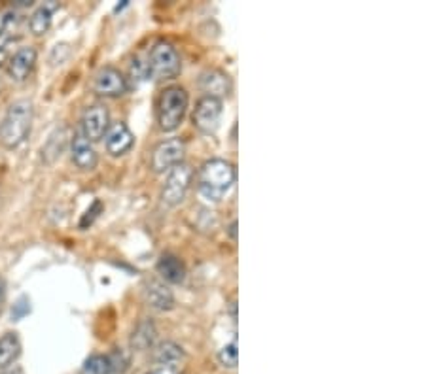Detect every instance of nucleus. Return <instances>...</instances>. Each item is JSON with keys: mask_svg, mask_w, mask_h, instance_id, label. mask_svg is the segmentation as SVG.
<instances>
[{"mask_svg": "<svg viewBox=\"0 0 426 374\" xmlns=\"http://www.w3.org/2000/svg\"><path fill=\"white\" fill-rule=\"evenodd\" d=\"M237 180L235 164L226 159H209L199 169L197 187L207 200H222Z\"/></svg>", "mask_w": 426, "mask_h": 374, "instance_id": "f257e3e1", "label": "nucleus"}, {"mask_svg": "<svg viewBox=\"0 0 426 374\" xmlns=\"http://www.w3.org/2000/svg\"><path fill=\"white\" fill-rule=\"evenodd\" d=\"M33 115L34 108L31 101L19 98V101L11 102L8 112L2 118V123H0V144L8 149H16L21 146L31 132Z\"/></svg>", "mask_w": 426, "mask_h": 374, "instance_id": "f03ea898", "label": "nucleus"}, {"mask_svg": "<svg viewBox=\"0 0 426 374\" xmlns=\"http://www.w3.org/2000/svg\"><path fill=\"white\" fill-rule=\"evenodd\" d=\"M190 96L180 85H169L161 91L158 101V123L165 132H173L180 127L187 112Z\"/></svg>", "mask_w": 426, "mask_h": 374, "instance_id": "7ed1b4c3", "label": "nucleus"}, {"mask_svg": "<svg viewBox=\"0 0 426 374\" xmlns=\"http://www.w3.org/2000/svg\"><path fill=\"white\" fill-rule=\"evenodd\" d=\"M180 55L175 45L163 42V40L153 45L150 51V59H148L150 76H155L159 79H173L180 74Z\"/></svg>", "mask_w": 426, "mask_h": 374, "instance_id": "20e7f679", "label": "nucleus"}, {"mask_svg": "<svg viewBox=\"0 0 426 374\" xmlns=\"http://www.w3.org/2000/svg\"><path fill=\"white\" fill-rule=\"evenodd\" d=\"M193 181V169L187 163L182 161L169 170L165 186L161 189V203L165 206H178L186 198V193Z\"/></svg>", "mask_w": 426, "mask_h": 374, "instance_id": "39448f33", "label": "nucleus"}, {"mask_svg": "<svg viewBox=\"0 0 426 374\" xmlns=\"http://www.w3.org/2000/svg\"><path fill=\"white\" fill-rule=\"evenodd\" d=\"M184 153H186V144L180 138H169V140L159 142L158 146L153 147L150 166L155 174L169 172L173 166L182 163Z\"/></svg>", "mask_w": 426, "mask_h": 374, "instance_id": "423d86ee", "label": "nucleus"}, {"mask_svg": "<svg viewBox=\"0 0 426 374\" xmlns=\"http://www.w3.org/2000/svg\"><path fill=\"white\" fill-rule=\"evenodd\" d=\"M110 127V113L104 104H91L84 110L80 119V135L87 142H99Z\"/></svg>", "mask_w": 426, "mask_h": 374, "instance_id": "0eeeda50", "label": "nucleus"}, {"mask_svg": "<svg viewBox=\"0 0 426 374\" xmlns=\"http://www.w3.org/2000/svg\"><path fill=\"white\" fill-rule=\"evenodd\" d=\"M222 118V101L214 96H203L199 98L197 106L193 110V125L199 132L212 135L218 129Z\"/></svg>", "mask_w": 426, "mask_h": 374, "instance_id": "6e6552de", "label": "nucleus"}, {"mask_svg": "<svg viewBox=\"0 0 426 374\" xmlns=\"http://www.w3.org/2000/svg\"><path fill=\"white\" fill-rule=\"evenodd\" d=\"M129 89L127 78L119 72L118 68L104 67L95 74L93 79V91L99 96H106V98H116L121 96L125 91Z\"/></svg>", "mask_w": 426, "mask_h": 374, "instance_id": "1a4fd4ad", "label": "nucleus"}, {"mask_svg": "<svg viewBox=\"0 0 426 374\" xmlns=\"http://www.w3.org/2000/svg\"><path fill=\"white\" fill-rule=\"evenodd\" d=\"M133 144H135V136H133L127 125L119 121V123H114L108 127L106 135H104V146H106V152L112 157L125 155L133 147Z\"/></svg>", "mask_w": 426, "mask_h": 374, "instance_id": "9d476101", "label": "nucleus"}, {"mask_svg": "<svg viewBox=\"0 0 426 374\" xmlns=\"http://www.w3.org/2000/svg\"><path fill=\"white\" fill-rule=\"evenodd\" d=\"M36 50L33 45H25L13 53L10 64H8V74L13 81H25L31 76L34 64H36Z\"/></svg>", "mask_w": 426, "mask_h": 374, "instance_id": "9b49d317", "label": "nucleus"}, {"mask_svg": "<svg viewBox=\"0 0 426 374\" xmlns=\"http://www.w3.org/2000/svg\"><path fill=\"white\" fill-rule=\"evenodd\" d=\"M70 157H72V163L82 170H93L99 163V155L93 144L85 140L80 132L74 135L70 142Z\"/></svg>", "mask_w": 426, "mask_h": 374, "instance_id": "f8f14e48", "label": "nucleus"}, {"mask_svg": "<svg viewBox=\"0 0 426 374\" xmlns=\"http://www.w3.org/2000/svg\"><path fill=\"white\" fill-rule=\"evenodd\" d=\"M199 85H201V89L207 93L204 96H214V98H220L222 96L229 95V91H231V79L227 76L226 72H222V70H204L201 74V78H199Z\"/></svg>", "mask_w": 426, "mask_h": 374, "instance_id": "ddd939ff", "label": "nucleus"}, {"mask_svg": "<svg viewBox=\"0 0 426 374\" xmlns=\"http://www.w3.org/2000/svg\"><path fill=\"white\" fill-rule=\"evenodd\" d=\"M146 300L148 305L159 312L170 310L175 306V295L169 289V285L159 280H152L146 285Z\"/></svg>", "mask_w": 426, "mask_h": 374, "instance_id": "4468645a", "label": "nucleus"}, {"mask_svg": "<svg viewBox=\"0 0 426 374\" xmlns=\"http://www.w3.org/2000/svg\"><path fill=\"white\" fill-rule=\"evenodd\" d=\"M158 272L167 283H182L186 278V265L182 263L180 257L163 254L158 261Z\"/></svg>", "mask_w": 426, "mask_h": 374, "instance_id": "2eb2a0df", "label": "nucleus"}, {"mask_svg": "<svg viewBox=\"0 0 426 374\" xmlns=\"http://www.w3.org/2000/svg\"><path fill=\"white\" fill-rule=\"evenodd\" d=\"M59 2L57 0H50V2H45L38 8V10L34 11L31 19H28V28H31V33L34 36H44L51 27V17L59 10Z\"/></svg>", "mask_w": 426, "mask_h": 374, "instance_id": "dca6fc26", "label": "nucleus"}, {"mask_svg": "<svg viewBox=\"0 0 426 374\" xmlns=\"http://www.w3.org/2000/svg\"><path fill=\"white\" fill-rule=\"evenodd\" d=\"M21 356V340L17 333H6L0 336V373L10 368Z\"/></svg>", "mask_w": 426, "mask_h": 374, "instance_id": "f3484780", "label": "nucleus"}, {"mask_svg": "<svg viewBox=\"0 0 426 374\" xmlns=\"http://www.w3.org/2000/svg\"><path fill=\"white\" fill-rule=\"evenodd\" d=\"M184 350L176 342H161V344L153 350V359L158 365H163V367H178L182 361H184Z\"/></svg>", "mask_w": 426, "mask_h": 374, "instance_id": "a211bd4d", "label": "nucleus"}, {"mask_svg": "<svg viewBox=\"0 0 426 374\" xmlns=\"http://www.w3.org/2000/svg\"><path fill=\"white\" fill-rule=\"evenodd\" d=\"M155 334H158V331H155L152 319H142L131 334V346L138 351L148 350V348H152Z\"/></svg>", "mask_w": 426, "mask_h": 374, "instance_id": "6ab92c4d", "label": "nucleus"}, {"mask_svg": "<svg viewBox=\"0 0 426 374\" xmlns=\"http://www.w3.org/2000/svg\"><path fill=\"white\" fill-rule=\"evenodd\" d=\"M67 146V129H61L50 136V140L42 147V159L45 163H53L57 157H61V152Z\"/></svg>", "mask_w": 426, "mask_h": 374, "instance_id": "aec40b11", "label": "nucleus"}, {"mask_svg": "<svg viewBox=\"0 0 426 374\" xmlns=\"http://www.w3.org/2000/svg\"><path fill=\"white\" fill-rule=\"evenodd\" d=\"M80 374H114L112 361L108 356H91Z\"/></svg>", "mask_w": 426, "mask_h": 374, "instance_id": "412c9836", "label": "nucleus"}, {"mask_svg": "<svg viewBox=\"0 0 426 374\" xmlns=\"http://www.w3.org/2000/svg\"><path fill=\"white\" fill-rule=\"evenodd\" d=\"M218 361L224 365L226 368H235L239 363V351H237V344L231 342V344H226L218 351Z\"/></svg>", "mask_w": 426, "mask_h": 374, "instance_id": "4be33fe9", "label": "nucleus"}, {"mask_svg": "<svg viewBox=\"0 0 426 374\" xmlns=\"http://www.w3.org/2000/svg\"><path fill=\"white\" fill-rule=\"evenodd\" d=\"M110 361H112V368H114V374H119V373H125L127 370V367H129V357H127V353H125L124 350H116L110 353Z\"/></svg>", "mask_w": 426, "mask_h": 374, "instance_id": "5701e85b", "label": "nucleus"}, {"mask_svg": "<svg viewBox=\"0 0 426 374\" xmlns=\"http://www.w3.org/2000/svg\"><path fill=\"white\" fill-rule=\"evenodd\" d=\"M131 78L138 79V81H144V79L150 78V70H148V62H142L141 59H133L131 62Z\"/></svg>", "mask_w": 426, "mask_h": 374, "instance_id": "b1692460", "label": "nucleus"}, {"mask_svg": "<svg viewBox=\"0 0 426 374\" xmlns=\"http://www.w3.org/2000/svg\"><path fill=\"white\" fill-rule=\"evenodd\" d=\"M101 210H102V203L101 200H95V203L91 204L89 208H87V212L84 214L82 221H80V227H82V229H87V225H91V223L95 221V217L99 215Z\"/></svg>", "mask_w": 426, "mask_h": 374, "instance_id": "393cba45", "label": "nucleus"}, {"mask_svg": "<svg viewBox=\"0 0 426 374\" xmlns=\"http://www.w3.org/2000/svg\"><path fill=\"white\" fill-rule=\"evenodd\" d=\"M27 312H28V302L25 297H21V299L17 300V305L13 306V310H11V317H13V319H21Z\"/></svg>", "mask_w": 426, "mask_h": 374, "instance_id": "a878e982", "label": "nucleus"}, {"mask_svg": "<svg viewBox=\"0 0 426 374\" xmlns=\"http://www.w3.org/2000/svg\"><path fill=\"white\" fill-rule=\"evenodd\" d=\"M146 374H180V367H163V365H159V367L152 368Z\"/></svg>", "mask_w": 426, "mask_h": 374, "instance_id": "bb28decb", "label": "nucleus"}, {"mask_svg": "<svg viewBox=\"0 0 426 374\" xmlns=\"http://www.w3.org/2000/svg\"><path fill=\"white\" fill-rule=\"evenodd\" d=\"M227 234L231 237V240H237V220H233L231 225L227 227Z\"/></svg>", "mask_w": 426, "mask_h": 374, "instance_id": "cd10ccee", "label": "nucleus"}, {"mask_svg": "<svg viewBox=\"0 0 426 374\" xmlns=\"http://www.w3.org/2000/svg\"><path fill=\"white\" fill-rule=\"evenodd\" d=\"M4 297H6V283L4 280H2V276H0V302L4 300Z\"/></svg>", "mask_w": 426, "mask_h": 374, "instance_id": "c85d7f7f", "label": "nucleus"}, {"mask_svg": "<svg viewBox=\"0 0 426 374\" xmlns=\"http://www.w3.org/2000/svg\"><path fill=\"white\" fill-rule=\"evenodd\" d=\"M0 374H23V370L19 367H16V368H6V370H2V373Z\"/></svg>", "mask_w": 426, "mask_h": 374, "instance_id": "c756f323", "label": "nucleus"}, {"mask_svg": "<svg viewBox=\"0 0 426 374\" xmlns=\"http://www.w3.org/2000/svg\"><path fill=\"white\" fill-rule=\"evenodd\" d=\"M6 59V45H0V64Z\"/></svg>", "mask_w": 426, "mask_h": 374, "instance_id": "7c9ffc66", "label": "nucleus"}]
</instances>
